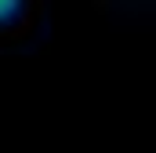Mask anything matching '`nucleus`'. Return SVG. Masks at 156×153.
I'll use <instances>...</instances> for the list:
<instances>
[{
	"mask_svg": "<svg viewBox=\"0 0 156 153\" xmlns=\"http://www.w3.org/2000/svg\"><path fill=\"white\" fill-rule=\"evenodd\" d=\"M18 11H22V0H0V26H4V22H11Z\"/></svg>",
	"mask_w": 156,
	"mask_h": 153,
	"instance_id": "obj_1",
	"label": "nucleus"
}]
</instances>
